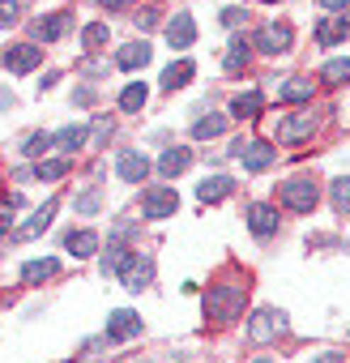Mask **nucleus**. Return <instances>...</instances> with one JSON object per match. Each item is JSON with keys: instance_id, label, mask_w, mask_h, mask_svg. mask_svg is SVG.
I'll use <instances>...</instances> for the list:
<instances>
[{"instance_id": "obj_1", "label": "nucleus", "mask_w": 350, "mask_h": 363, "mask_svg": "<svg viewBox=\"0 0 350 363\" xmlns=\"http://www.w3.org/2000/svg\"><path fill=\"white\" fill-rule=\"evenodd\" d=\"M244 299H248V286L244 282H218L205 295V316L218 320V325H227V320H235L244 312Z\"/></svg>"}, {"instance_id": "obj_2", "label": "nucleus", "mask_w": 350, "mask_h": 363, "mask_svg": "<svg viewBox=\"0 0 350 363\" xmlns=\"http://www.w3.org/2000/svg\"><path fill=\"white\" fill-rule=\"evenodd\" d=\"M316 184H312V179H286V184H282V206L286 210H295V214H312L316 210Z\"/></svg>"}, {"instance_id": "obj_3", "label": "nucleus", "mask_w": 350, "mask_h": 363, "mask_svg": "<svg viewBox=\"0 0 350 363\" xmlns=\"http://www.w3.org/2000/svg\"><path fill=\"white\" fill-rule=\"evenodd\" d=\"M149 278H154V261H149L145 252H128L124 265H120V282H124V291H145Z\"/></svg>"}, {"instance_id": "obj_4", "label": "nucleus", "mask_w": 350, "mask_h": 363, "mask_svg": "<svg viewBox=\"0 0 350 363\" xmlns=\"http://www.w3.org/2000/svg\"><path fill=\"white\" fill-rule=\"evenodd\" d=\"M235 158L244 162V171H269L273 158H278V150L269 141H239L235 145Z\"/></svg>"}, {"instance_id": "obj_5", "label": "nucleus", "mask_w": 350, "mask_h": 363, "mask_svg": "<svg viewBox=\"0 0 350 363\" xmlns=\"http://www.w3.org/2000/svg\"><path fill=\"white\" fill-rule=\"evenodd\" d=\"M282 325H286V316L282 312H273V308H261L252 320H248V342H273L278 333H282Z\"/></svg>"}, {"instance_id": "obj_6", "label": "nucleus", "mask_w": 350, "mask_h": 363, "mask_svg": "<svg viewBox=\"0 0 350 363\" xmlns=\"http://www.w3.org/2000/svg\"><path fill=\"white\" fill-rule=\"evenodd\" d=\"M312 128H316V116H312V111L282 116V120H278V141H282V145H295V141L312 137Z\"/></svg>"}, {"instance_id": "obj_7", "label": "nucleus", "mask_w": 350, "mask_h": 363, "mask_svg": "<svg viewBox=\"0 0 350 363\" xmlns=\"http://www.w3.org/2000/svg\"><path fill=\"white\" fill-rule=\"evenodd\" d=\"M290 43H295V30H290V26L269 22L265 30H256V48H261L265 56H282V52H290Z\"/></svg>"}, {"instance_id": "obj_8", "label": "nucleus", "mask_w": 350, "mask_h": 363, "mask_svg": "<svg viewBox=\"0 0 350 363\" xmlns=\"http://www.w3.org/2000/svg\"><path fill=\"white\" fill-rule=\"evenodd\" d=\"M115 175L124 179V184H141V179L149 175V158H145L141 150H124V154L115 158Z\"/></svg>"}, {"instance_id": "obj_9", "label": "nucleus", "mask_w": 350, "mask_h": 363, "mask_svg": "<svg viewBox=\"0 0 350 363\" xmlns=\"http://www.w3.org/2000/svg\"><path fill=\"white\" fill-rule=\"evenodd\" d=\"M56 210H60V201H56V197H52V201H43V210H35V214H30V218L13 231V235H18V240H35V235H43V231L52 227Z\"/></svg>"}, {"instance_id": "obj_10", "label": "nucleus", "mask_w": 350, "mask_h": 363, "mask_svg": "<svg viewBox=\"0 0 350 363\" xmlns=\"http://www.w3.org/2000/svg\"><path fill=\"white\" fill-rule=\"evenodd\" d=\"M137 333H141V316H137L132 308H120V312L107 316V337L128 342V337H137Z\"/></svg>"}, {"instance_id": "obj_11", "label": "nucleus", "mask_w": 350, "mask_h": 363, "mask_svg": "<svg viewBox=\"0 0 350 363\" xmlns=\"http://www.w3.org/2000/svg\"><path fill=\"white\" fill-rule=\"evenodd\" d=\"M175 210H180L175 189H149V193H145V218H171Z\"/></svg>"}, {"instance_id": "obj_12", "label": "nucleus", "mask_w": 350, "mask_h": 363, "mask_svg": "<svg viewBox=\"0 0 350 363\" xmlns=\"http://www.w3.org/2000/svg\"><path fill=\"white\" fill-rule=\"evenodd\" d=\"M39 56H43V48H35V43L5 48V69H9V73H30V69L39 65Z\"/></svg>"}, {"instance_id": "obj_13", "label": "nucleus", "mask_w": 350, "mask_h": 363, "mask_svg": "<svg viewBox=\"0 0 350 363\" xmlns=\"http://www.w3.org/2000/svg\"><path fill=\"white\" fill-rule=\"evenodd\" d=\"M193 39H197L193 13H175V18L166 22V43H171V48H193Z\"/></svg>"}, {"instance_id": "obj_14", "label": "nucleus", "mask_w": 350, "mask_h": 363, "mask_svg": "<svg viewBox=\"0 0 350 363\" xmlns=\"http://www.w3.org/2000/svg\"><path fill=\"white\" fill-rule=\"evenodd\" d=\"M248 227H252V235L269 240V235L278 231V210H273V206H252V210H248Z\"/></svg>"}, {"instance_id": "obj_15", "label": "nucleus", "mask_w": 350, "mask_h": 363, "mask_svg": "<svg viewBox=\"0 0 350 363\" xmlns=\"http://www.w3.org/2000/svg\"><path fill=\"white\" fill-rule=\"evenodd\" d=\"M56 274H60V261H56V257H43V261H26V265H22V282H26V286L47 282V278H56Z\"/></svg>"}, {"instance_id": "obj_16", "label": "nucleus", "mask_w": 350, "mask_h": 363, "mask_svg": "<svg viewBox=\"0 0 350 363\" xmlns=\"http://www.w3.org/2000/svg\"><path fill=\"white\" fill-rule=\"evenodd\" d=\"M149 65V48H145V39L141 43H128V48H120V56H115V69H124V73H132V69H145Z\"/></svg>"}, {"instance_id": "obj_17", "label": "nucleus", "mask_w": 350, "mask_h": 363, "mask_svg": "<svg viewBox=\"0 0 350 363\" xmlns=\"http://www.w3.org/2000/svg\"><path fill=\"white\" fill-rule=\"evenodd\" d=\"M64 30H69V13H52V18L35 22V39H39V43H56Z\"/></svg>"}, {"instance_id": "obj_18", "label": "nucleus", "mask_w": 350, "mask_h": 363, "mask_svg": "<svg viewBox=\"0 0 350 363\" xmlns=\"http://www.w3.org/2000/svg\"><path fill=\"white\" fill-rule=\"evenodd\" d=\"M312 99V82L307 77H286L278 86V103H307Z\"/></svg>"}, {"instance_id": "obj_19", "label": "nucleus", "mask_w": 350, "mask_h": 363, "mask_svg": "<svg viewBox=\"0 0 350 363\" xmlns=\"http://www.w3.org/2000/svg\"><path fill=\"white\" fill-rule=\"evenodd\" d=\"M188 162H193V154H188L184 145H175V150H166V154L158 158V171H162L166 179H175V175H180V171H184Z\"/></svg>"}, {"instance_id": "obj_20", "label": "nucleus", "mask_w": 350, "mask_h": 363, "mask_svg": "<svg viewBox=\"0 0 350 363\" xmlns=\"http://www.w3.org/2000/svg\"><path fill=\"white\" fill-rule=\"evenodd\" d=\"M261 111H265V99H261L256 90H248V94H239V99L231 103V116H235V120H256Z\"/></svg>"}, {"instance_id": "obj_21", "label": "nucleus", "mask_w": 350, "mask_h": 363, "mask_svg": "<svg viewBox=\"0 0 350 363\" xmlns=\"http://www.w3.org/2000/svg\"><path fill=\"white\" fill-rule=\"evenodd\" d=\"M52 145H56L60 154H73V150L86 145V128H81V124H69V128H60V133L52 137Z\"/></svg>"}, {"instance_id": "obj_22", "label": "nucleus", "mask_w": 350, "mask_h": 363, "mask_svg": "<svg viewBox=\"0 0 350 363\" xmlns=\"http://www.w3.org/2000/svg\"><path fill=\"white\" fill-rule=\"evenodd\" d=\"M64 248H69L73 257H94V252H98V235H94V231H69Z\"/></svg>"}, {"instance_id": "obj_23", "label": "nucleus", "mask_w": 350, "mask_h": 363, "mask_svg": "<svg viewBox=\"0 0 350 363\" xmlns=\"http://www.w3.org/2000/svg\"><path fill=\"white\" fill-rule=\"evenodd\" d=\"M197 73V65L193 60H180V65H171L166 73H162V90H180V86H188V77Z\"/></svg>"}, {"instance_id": "obj_24", "label": "nucleus", "mask_w": 350, "mask_h": 363, "mask_svg": "<svg viewBox=\"0 0 350 363\" xmlns=\"http://www.w3.org/2000/svg\"><path fill=\"white\" fill-rule=\"evenodd\" d=\"M231 189H235V184H231L227 175H210L205 184L197 189V197H201V201H222V197H231Z\"/></svg>"}, {"instance_id": "obj_25", "label": "nucleus", "mask_w": 350, "mask_h": 363, "mask_svg": "<svg viewBox=\"0 0 350 363\" xmlns=\"http://www.w3.org/2000/svg\"><path fill=\"white\" fill-rule=\"evenodd\" d=\"M248 56H252V43H244V39H231V48H227V73H244L248 69Z\"/></svg>"}, {"instance_id": "obj_26", "label": "nucleus", "mask_w": 350, "mask_h": 363, "mask_svg": "<svg viewBox=\"0 0 350 363\" xmlns=\"http://www.w3.org/2000/svg\"><path fill=\"white\" fill-rule=\"evenodd\" d=\"M145 99H149V90H145L141 82H128V86L120 90V111H141Z\"/></svg>"}, {"instance_id": "obj_27", "label": "nucleus", "mask_w": 350, "mask_h": 363, "mask_svg": "<svg viewBox=\"0 0 350 363\" xmlns=\"http://www.w3.org/2000/svg\"><path fill=\"white\" fill-rule=\"evenodd\" d=\"M320 77H324L329 86H346V82H350V60H329V65L320 69Z\"/></svg>"}, {"instance_id": "obj_28", "label": "nucleus", "mask_w": 350, "mask_h": 363, "mask_svg": "<svg viewBox=\"0 0 350 363\" xmlns=\"http://www.w3.org/2000/svg\"><path fill=\"white\" fill-rule=\"evenodd\" d=\"M341 35H346V22H329V18H324V22L316 26V39H320L324 48H333V43H337Z\"/></svg>"}, {"instance_id": "obj_29", "label": "nucleus", "mask_w": 350, "mask_h": 363, "mask_svg": "<svg viewBox=\"0 0 350 363\" xmlns=\"http://www.w3.org/2000/svg\"><path fill=\"white\" fill-rule=\"evenodd\" d=\"M222 128H227V116H210V120H197L193 137H201V141H205V137H218Z\"/></svg>"}, {"instance_id": "obj_30", "label": "nucleus", "mask_w": 350, "mask_h": 363, "mask_svg": "<svg viewBox=\"0 0 350 363\" xmlns=\"http://www.w3.org/2000/svg\"><path fill=\"white\" fill-rule=\"evenodd\" d=\"M333 206H337L341 214H350V175L333 179Z\"/></svg>"}, {"instance_id": "obj_31", "label": "nucleus", "mask_w": 350, "mask_h": 363, "mask_svg": "<svg viewBox=\"0 0 350 363\" xmlns=\"http://www.w3.org/2000/svg\"><path fill=\"white\" fill-rule=\"evenodd\" d=\"M69 158H52V162H39V179H60V175H69Z\"/></svg>"}, {"instance_id": "obj_32", "label": "nucleus", "mask_w": 350, "mask_h": 363, "mask_svg": "<svg viewBox=\"0 0 350 363\" xmlns=\"http://www.w3.org/2000/svg\"><path fill=\"white\" fill-rule=\"evenodd\" d=\"M81 43H86V48H103V43H107V26H103V22L86 26V30H81Z\"/></svg>"}, {"instance_id": "obj_33", "label": "nucleus", "mask_w": 350, "mask_h": 363, "mask_svg": "<svg viewBox=\"0 0 350 363\" xmlns=\"http://www.w3.org/2000/svg\"><path fill=\"white\" fill-rule=\"evenodd\" d=\"M47 145H52V137H47V133H35V137H26V150H22V154H30V158H39V154L47 150Z\"/></svg>"}, {"instance_id": "obj_34", "label": "nucleus", "mask_w": 350, "mask_h": 363, "mask_svg": "<svg viewBox=\"0 0 350 363\" xmlns=\"http://www.w3.org/2000/svg\"><path fill=\"white\" fill-rule=\"evenodd\" d=\"M124 248H107V257H103V274H120V265H124Z\"/></svg>"}, {"instance_id": "obj_35", "label": "nucleus", "mask_w": 350, "mask_h": 363, "mask_svg": "<svg viewBox=\"0 0 350 363\" xmlns=\"http://www.w3.org/2000/svg\"><path fill=\"white\" fill-rule=\"evenodd\" d=\"M18 13H22V9H18V0H0V26H13Z\"/></svg>"}, {"instance_id": "obj_36", "label": "nucleus", "mask_w": 350, "mask_h": 363, "mask_svg": "<svg viewBox=\"0 0 350 363\" xmlns=\"http://www.w3.org/2000/svg\"><path fill=\"white\" fill-rule=\"evenodd\" d=\"M77 210H81V214H94V210H98V193H81V197H77Z\"/></svg>"}, {"instance_id": "obj_37", "label": "nucleus", "mask_w": 350, "mask_h": 363, "mask_svg": "<svg viewBox=\"0 0 350 363\" xmlns=\"http://www.w3.org/2000/svg\"><path fill=\"white\" fill-rule=\"evenodd\" d=\"M239 22H244V9H235V5L222 9V26H239Z\"/></svg>"}, {"instance_id": "obj_38", "label": "nucleus", "mask_w": 350, "mask_h": 363, "mask_svg": "<svg viewBox=\"0 0 350 363\" xmlns=\"http://www.w3.org/2000/svg\"><path fill=\"white\" fill-rule=\"evenodd\" d=\"M94 137L107 141V137H111V120H94Z\"/></svg>"}, {"instance_id": "obj_39", "label": "nucleus", "mask_w": 350, "mask_h": 363, "mask_svg": "<svg viewBox=\"0 0 350 363\" xmlns=\"http://www.w3.org/2000/svg\"><path fill=\"white\" fill-rule=\"evenodd\" d=\"M324 9H333V13H341V9H350V0H320Z\"/></svg>"}, {"instance_id": "obj_40", "label": "nucleus", "mask_w": 350, "mask_h": 363, "mask_svg": "<svg viewBox=\"0 0 350 363\" xmlns=\"http://www.w3.org/2000/svg\"><path fill=\"white\" fill-rule=\"evenodd\" d=\"M73 99H77V103H81V107H86V103H94V90H90V86H81V90H77V94H73Z\"/></svg>"}, {"instance_id": "obj_41", "label": "nucleus", "mask_w": 350, "mask_h": 363, "mask_svg": "<svg viewBox=\"0 0 350 363\" xmlns=\"http://www.w3.org/2000/svg\"><path fill=\"white\" fill-rule=\"evenodd\" d=\"M312 363H346V359H341V354H333V350H329V354H316V359H312Z\"/></svg>"}, {"instance_id": "obj_42", "label": "nucleus", "mask_w": 350, "mask_h": 363, "mask_svg": "<svg viewBox=\"0 0 350 363\" xmlns=\"http://www.w3.org/2000/svg\"><path fill=\"white\" fill-rule=\"evenodd\" d=\"M124 5H132V0H103V9H124Z\"/></svg>"}, {"instance_id": "obj_43", "label": "nucleus", "mask_w": 350, "mask_h": 363, "mask_svg": "<svg viewBox=\"0 0 350 363\" xmlns=\"http://www.w3.org/2000/svg\"><path fill=\"white\" fill-rule=\"evenodd\" d=\"M0 107H13V94L9 90H0Z\"/></svg>"}, {"instance_id": "obj_44", "label": "nucleus", "mask_w": 350, "mask_h": 363, "mask_svg": "<svg viewBox=\"0 0 350 363\" xmlns=\"http://www.w3.org/2000/svg\"><path fill=\"white\" fill-rule=\"evenodd\" d=\"M252 363H273V359H269V354H261V359H252Z\"/></svg>"}, {"instance_id": "obj_45", "label": "nucleus", "mask_w": 350, "mask_h": 363, "mask_svg": "<svg viewBox=\"0 0 350 363\" xmlns=\"http://www.w3.org/2000/svg\"><path fill=\"white\" fill-rule=\"evenodd\" d=\"M265 5H273V0H265Z\"/></svg>"}]
</instances>
